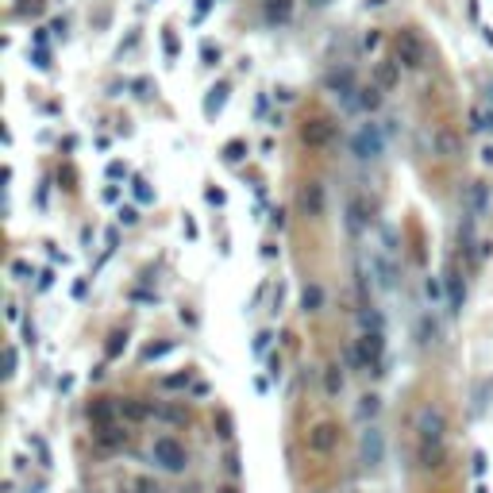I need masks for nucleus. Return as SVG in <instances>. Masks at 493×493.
I'll use <instances>...</instances> for the list:
<instances>
[{
  "label": "nucleus",
  "instance_id": "f8f14e48",
  "mask_svg": "<svg viewBox=\"0 0 493 493\" xmlns=\"http://www.w3.org/2000/svg\"><path fill=\"white\" fill-rule=\"evenodd\" d=\"M370 223L366 216V204H362V197H351L347 201V232L351 235H362V228Z\"/></svg>",
  "mask_w": 493,
  "mask_h": 493
},
{
  "label": "nucleus",
  "instance_id": "4468645a",
  "mask_svg": "<svg viewBox=\"0 0 493 493\" xmlns=\"http://www.w3.org/2000/svg\"><path fill=\"white\" fill-rule=\"evenodd\" d=\"M401 81V66L397 62H377L374 66V85L377 89H393Z\"/></svg>",
  "mask_w": 493,
  "mask_h": 493
},
{
  "label": "nucleus",
  "instance_id": "4be33fe9",
  "mask_svg": "<svg viewBox=\"0 0 493 493\" xmlns=\"http://www.w3.org/2000/svg\"><path fill=\"white\" fill-rule=\"evenodd\" d=\"M324 386H328V393H339V389H343V370H339V366H328V374H324Z\"/></svg>",
  "mask_w": 493,
  "mask_h": 493
},
{
  "label": "nucleus",
  "instance_id": "cd10ccee",
  "mask_svg": "<svg viewBox=\"0 0 493 493\" xmlns=\"http://www.w3.org/2000/svg\"><path fill=\"white\" fill-rule=\"evenodd\" d=\"M201 54H204L208 62H212V58H220V47H212V43H204V47H201Z\"/></svg>",
  "mask_w": 493,
  "mask_h": 493
},
{
  "label": "nucleus",
  "instance_id": "5701e85b",
  "mask_svg": "<svg viewBox=\"0 0 493 493\" xmlns=\"http://www.w3.org/2000/svg\"><path fill=\"white\" fill-rule=\"evenodd\" d=\"M243 151H247V143H243V139H232V143L223 146V158H228V162H239Z\"/></svg>",
  "mask_w": 493,
  "mask_h": 493
},
{
  "label": "nucleus",
  "instance_id": "39448f33",
  "mask_svg": "<svg viewBox=\"0 0 493 493\" xmlns=\"http://www.w3.org/2000/svg\"><path fill=\"white\" fill-rule=\"evenodd\" d=\"M393 50H397V66H405V69L424 66V43H420L416 31H401V35L393 39Z\"/></svg>",
  "mask_w": 493,
  "mask_h": 493
},
{
  "label": "nucleus",
  "instance_id": "a211bd4d",
  "mask_svg": "<svg viewBox=\"0 0 493 493\" xmlns=\"http://www.w3.org/2000/svg\"><path fill=\"white\" fill-rule=\"evenodd\" d=\"M362 454H366L370 463H377V459H382V435H377L374 428H370L366 439H362Z\"/></svg>",
  "mask_w": 493,
  "mask_h": 493
},
{
  "label": "nucleus",
  "instance_id": "6e6552de",
  "mask_svg": "<svg viewBox=\"0 0 493 493\" xmlns=\"http://www.w3.org/2000/svg\"><path fill=\"white\" fill-rule=\"evenodd\" d=\"M485 212H490V185L474 182L470 189L463 193V216H470V220H485Z\"/></svg>",
  "mask_w": 493,
  "mask_h": 493
},
{
  "label": "nucleus",
  "instance_id": "b1692460",
  "mask_svg": "<svg viewBox=\"0 0 493 493\" xmlns=\"http://www.w3.org/2000/svg\"><path fill=\"white\" fill-rule=\"evenodd\" d=\"M362 416H374L377 413V397H362V408H358Z\"/></svg>",
  "mask_w": 493,
  "mask_h": 493
},
{
  "label": "nucleus",
  "instance_id": "20e7f679",
  "mask_svg": "<svg viewBox=\"0 0 493 493\" xmlns=\"http://www.w3.org/2000/svg\"><path fill=\"white\" fill-rule=\"evenodd\" d=\"M324 89H328V93L343 108H347V112H355V108H358V89H362V85H358V78H355V69H351V66L331 69L328 78H324Z\"/></svg>",
  "mask_w": 493,
  "mask_h": 493
},
{
  "label": "nucleus",
  "instance_id": "7c9ffc66",
  "mask_svg": "<svg viewBox=\"0 0 493 493\" xmlns=\"http://www.w3.org/2000/svg\"><path fill=\"white\" fill-rule=\"evenodd\" d=\"M331 0H309V8H328Z\"/></svg>",
  "mask_w": 493,
  "mask_h": 493
},
{
  "label": "nucleus",
  "instance_id": "f03ea898",
  "mask_svg": "<svg viewBox=\"0 0 493 493\" xmlns=\"http://www.w3.org/2000/svg\"><path fill=\"white\" fill-rule=\"evenodd\" d=\"M351 155H355L358 162H382V155H386V127L366 120V124L351 135Z\"/></svg>",
  "mask_w": 493,
  "mask_h": 493
},
{
  "label": "nucleus",
  "instance_id": "6ab92c4d",
  "mask_svg": "<svg viewBox=\"0 0 493 493\" xmlns=\"http://www.w3.org/2000/svg\"><path fill=\"white\" fill-rule=\"evenodd\" d=\"M416 336H420V343H432V339L439 336V328H435L432 312H424V316H420V328H416Z\"/></svg>",
  "mask_w": 493,
  "mask_h": 493
},
{
  "label": "nucleus",
  "instance_id": "0eeeda50",
  "mask_svg": "<svg viewBox=\"0 0 493 493\" xmlns=\"http://www.w3.org/2000/svg\"><path fill=\"white\" fill-rule=\"evenodd\" d=\"M297 204H300V212L312 216V220H320L324 216V208H328V193H324V185L320 182H309V185H300V193H297Z\"/></svg>",
  "mask_w": 493,
  "mask_h": 493
},
{
  "label": "nucleus",
  "instance_id": "a878e982",
  "mask_svg": "<svg viewBox=\"0 0 493 493\" xmlns=\"http://www.w3.org/2000/svg\"><path fill=\"white\" fill-rule=\"evenodd\" d=\"M166 351H174V347H170V343H162V347H146V351H143V358H162Z\"/></svg>",
  "mask_w": 493,
  "mask_h": 493
},
{
  "label": "nucleus",
  "instance_id": "bb28decb",
  "mask_svg": "<svg viewBox=\"0 0 493 493\" xmlns=\"http://www.w3.org/2000/svg\"><path fill=\"white\" fill-rule=\"evenodd\" d=\"M108 177H127V166L124 162H112V166H108Z\"/></svg>",
  "mask_w": 493,
  "mask_h": 493
},
{
  "label": "nucleus",
  "instance_id": "f3484780",
  "mask_svg": "<svg viewBox=\"0 0 493 493\" xmlns=\"http://www.w3.org/2000/svg\"><path fill=\"white\" fill-rule=\"evenodd\" d=\"M435 146H439L443 158H454L459 155V135H454V131H439V135H435Z\"/></svg>",
  "mask_w": 493,
  "mask_h": 493
},
{
  "label": "nucleus",
  "instance_id": "c756f323",
  "mask_svg": "<svg viewBox=\"0 0 493 493\" xmlns=\"http://www.w3.org/2000/svg\"><path fill=\"white\" fill-rule=\"evenodd\" d=\"M135 197H139V201H151V189H146L143 182H135Z\"/></svg>",
  "mask_w": 493,
  "mask_h": 493
},
{
  "label": "nucleus",
  "instance_id": "9d476101",
  "mask_svg": "<svg viewBox=\"0 0 493 493\" xmlns=\"http://www.w3.org/2000/svg\"><path fill=\"white\" fill-rule=\"evenodd\" d=\"M331 135H336V127H331L328 120H312V124H305V131H300V139H305L309 151H324V146L331 143Z\"/></svg>",
  "mask_w": 493,
  "mask_h": 493
},
{
  "label": "nucleus",
  "instance_id": "9b49d317",
  "mask_svg": "<svg viewBox=\"0 0 493 493\" xmlns=\"http://www.w3.org/2000/svg\"><path fill=\"white\" fill-rule=\"evenodd\" d=\"M262 16H266V23L285 28V23L293 20V0H266V4H262Z\"/></svg>",
  "mask_w": 493,
  "mask_h": 493
},
{
  "label": "nucleus",
  "instance_id": "393cba45",
  "mask_svg": "<svg viewBox=\"0 0 493 493\" xmlns=\"http://www.w3.org/2000/svg\"><path fill=\"white\" fill-rule=\"evenodd\" d=\"M208 8H212V0H197V12H193V20L201 23L204 16H208Z\"/></svg>",
  "mask_w": 493,
  "mask_h": 493
},
{
  "label": "nucleus",
  "instance_id": "7ed1b4c3",
  "mask_svg": "<svg viewBox=\"0 0 493 493\" xmlns=\"http://www.w3.org/2000/svg\"><path fill=\"white\" fill-rule=\"evenodd\" d=\"M351 358L366 374H382V358H386V331H362L355 347H351Z\"/></svg>",
  "mask_w": 493,
  "mask_h": 493
},
{
  "label": "nucleus",
  "instance_id": "1a4fd4ad",
  "mask_svg": "<svg viewBox=\"0 0 493 493\" xmlns=\"http://www.w3.org/2000/svg\"><path fill=\"white\" fill-rule=\"evenodd\" d=\"M443 289H447V312H463V305H466V281H463V274L454 270V266L443 274Z\"/></svg>",
  "mask_w": 493,
  "mask_h": 493
},
{
  "label": "nucleus",
  "instance_id": "423d86ee",
  "mask_svg": "<svg viewBox=\"0 0 493 493\" xmlns=\"http://www.w3.org/2000/svg\"><path fill=\"white\" fill-rule=\"evenodd\" d=\"M151 454H155V463L162 470H182L185 466V447L177 443L174 435H158L155 443H151Z\"/></svg>",
  "mask_w": 493,
  "mask_h": 493
},
{
  "label": "nucleus",
  "instance_id": "aec40b11",
  "mask_svg": "<svg viewBox=\"0 0 493 493\" xmlns=\"http://www.w3.org/2000/svg\"><path fill=\"white\" fill-rule=\"evenodd\" d=\"M223 100H228V85H216V89H212V97L204 100V112H208V116H212V112H220Z\"/></svg>",
  "mask_w": 493,
  "mask_h": 493
},
{
  "label": "nucleus",
  "instance_id": "2eb2a0df",
  "mask_svg": "<svg viewBox=\"0 0 493 493\" xmlns=\"http://www.w3.org/2000/svg\"><path fill=\"white\" fill-rule=\"evenodd\" d=\"M382 93H386V89L362 85V89H358V108H362V112H370V116H374V112H382Z\"/></svg>",
  "mask_w": 493,
  "mask_h": 493
},
{
  "label": "nucleus",
  "instance_id": "412c9836",
  "mask_svg": "<svg viewBox=\"0 0 493 493\" xmlns=\"http://www.w3.org/2000/svg\"><path fill=\"white\" fill-rule=\"evenodd\" d=\"M439 293H443V281H439V278H428V281H424V297H428V305H432V309L439 305Z\"/></svg>",
  "mask_w": 493,
  "mask_h": 493
},
{
  "label": "nucleus",
  "instance_id": "c85d7f7f",
  "mask_svg": "<svg viewBox=\"0 0 493 493\" xmlns=\"http://www.w3.org/2000/svg\"><path fill=\"white\" fill-rule=\"evenodd\" d=\"M120 220H124V223H135L139 212H135V208H120Z\"/></svg>",
  "mask_w": 493,
  "mask_h": 493
},
{
  "label": "nucleus",
  "instance_id": "f257e3e1",
  "mask_svg": "<svg viewBox=\"0 0 493 493\" xmlns=\"http://www.w3.org/2000/svg\"><path fill=\"white\" fill-rule=\"evenodd\" d=\"M416 432H420V454H424V463L435 466L439 463V454H443V413L439 408H420L416 416Z\"/></svg>",
  "mask_w": 493,
  "mask_h": 493
},
{
  "label": "nucleus",
  "instance_id": "ddd939ff",
  "mask_svg": "<svg viewBox=\"0 0 493 493\" xmlns=\"http://www.w3.org/2000/svg\"><path fill=\"white\" fill-rule=\"evenodd\" d=\"M336 424H316L312 428V435H309V447L312 451H331L336 447Z\"/></svg>",
  "mask_w": 493,
  "mask_h": 493
},
{
  "label": "nucleus",
  "instance_id": "dca6fc26",
  "mask_svg": "<svg viewBox=\"0 0 493 493\" xmlns=\"http://www.w3.org/2000/svg\"><path fill=\"white\" fill-rule=\"evenodd\" d=\"M324 309V289L320 285H305L300 289V312H320Z\"/></svg>",
  "mask_w": 493,
  "mask_h": 493
}]
</instances>
